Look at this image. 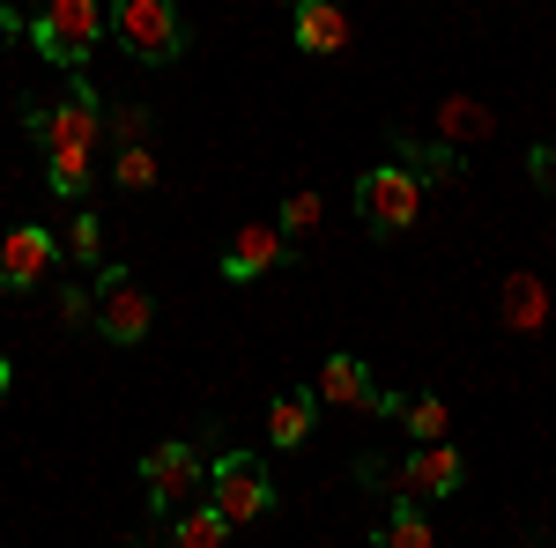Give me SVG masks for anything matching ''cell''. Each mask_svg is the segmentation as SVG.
<instances>
[{
    "mask_svg": "<svg viewBox=\"0 0 556 548\" xmlns=\"http://www.w3.org/2000/svg\"><path fill=\"white\" fill-rule=\"evenodd\" d=\"M312 393H319V408H364V416H393V408H401L393 393H379V379H371L356 356H327L319 379H312Z\"/></svg>",
    "mask_w": 556,
    "mask_h": 548,
    "instance_id": "8",
    "label": "cell"
},
{
    "mask_svg": "<svg viewBox=\"0 0 556 548\" xmlns=\"http://www.w3.org/2000/svg\"><path fill=\"white\" fill-rule=\"evenodd\" d=\"M290 30H298V52H312V60H334L356 38L349 0H290Z\"/></svg>",
    "mask_w": 556,
    "mask_h": 548,
    "instance_id": "11",
    "label": "cell"
},
{
    "mask_svg": "<svg viewBox=\"0 0 556 548\" xmlns=\"http://www.w3.org/2000/svg\"><path fill=\"white\" fill-rule=\"evenodd\" d=\"M312 416H319V393H275L267 400V445L304 453L312 445Z\"/></svg>",
    "mask_w": 556,
    "mask_h": 548,
    "instance_id": "13",
    "label": "cell"
},
{
    "mask_svg": "<svg viewBox=\"0 0 556 548\" xmlns=\"http://www.w3.org/2000/svg\"><path fill=\"white\" fill-rule=\"evenodd\" d=\"M172 541L178 548H223V541H230V519H223L208 497H193V505L172 511Z\"/></svg>",
    "mask_w": 556,
    "mask_h": 548,
    "instance_id": "15",
    "label": "cell"
},
{
    "mask_svg": "<svg viewBox=\"0 0 556 548\" xmlns=\"http://www.w3.org/2000/svg\"><path fill=\"white\" fill-rule=\"evenodd\" d=\"M497 311H505V327H513V334H542V319H549V290H542L534 275H505Z\"/></svg>",
    "mask_w": 556,
    "mask_h": 548,
    "instance_id": "14",
    "label": "cell"
},
{
    "mask_svg": "<svg viewBox=\"0 0 556 548\" xmlns=\"http://www.w3.org/2000/svg\"><path fill=\"white\" fill-rule=\"evenodd\" d=\"M527 170H534V186H549V193H556V141H542V149L527 156Z\"/></svg>",
    "mask_w": 556,
    "mask_h": 548,
    "instance_id": "23",
    "label": "cell"
},
{
    "mask_svg": "<svg viewBox=\"0 0 556 548\" xmlns=\"http://www.w3.org/2000/svg\"><path fill=\"white\" fill-rule=\"evenodd\" d=\"M89 327L104 341H119V348H134L156 327V296L141 290L127 267H97V311H89Z\"/></svg>",
    "mask_w": 556,
    "mask_h": 548,
    "instance_id": "3",
    "label": "cell"
},
{
    "mask_svg": "<svg viewBox=\"0 0 556 548\" xmlns=\"http://www.w3.org/2000/svg\"><path fill=\"white\" fill-rule=\"evenodd\" d=\"M460 482H468V460H460L445 437L416 445L408 467H401V497H460Z\"/></svg>",
    "mask_w": 556,
    "mask_h": 548,
    "instance_id": "12",
    "label": "cell"
},
{
    "mask_svg": "<svg viewBox=\"0 0 556 548\" xmlns=\"http://www.w3.org/2000/svg\"><path fill=\"white\" fill-rule=\"evenodd\" d=\"M60 259V245H52V230L45 222H15L8 238H0V290H38L45 282V267Z\"/></svg>",
    "mask_w": 556,
    "mask_h": 548,
    "instance_id": "9",
    "label": "cell"
},
{
    "mask_svg": "<svg viewBox=\"0 0 556 548\" xmlns=\"http://www.w3.org/2000/svg\"><path fill=\"white\" fill-rule=\"evenodd\" d=\"M208 505L230 519V534L238 526H253V519H267V505H275V482H267V467L253 460V453H223V460L208 467Z\"/></svg>",
    "mask_w": 556,
    "mask_h": 548,
    "instance_id": "5",
    "label": "cell"
},
{
    "mask_svg": "<svg viewBox=\"0 0 556 548\" xmlns=\"http://www.w3.org/2000/svg\"><path fill=\"white\" fill-rule=\"evenodd\" d=\"M282 230H290V238L319 230V193H290V201H282Z\"/></svg>",
    "mask_w": 556,
    "mask_h": 548,
    "instance_id": "20",
    "label": "cell"
},
{
    "mask_svg": "<svg viewBox=\"0 0 556 548\" xmlns=\"http://www.w3.org/2000/svg\"><path fill=\"white\" fill-rule=\"evenodd\" d=\"M104 38H119V52L141 67H172L186 52V15H178V0H112Z\"/></svg>",
    "mask_w": 556,
    "mask_h": 548,
    "instance_id": "1",
    "label": "cell"
},
{
    "mask_svg": "<svg viewBox=\"0 0 556 548\" xmlns=\"http://www.w3.org/2000/svg\"><path fill=\"white\" fill-rule=\"evenodd\" d=\"M30 44H38L45 67H83L89 52L104 44V8L97 0H38Z\"/></svg>",
    "mask_w": 556,
    "mask_h": 548,
    "instance_id": "2",
    "label": "cell"
},
{
    "mask_svg": "<svg viewBox=\"0 0 556 548\" xmlns=\"http://www.w3.org/2000/svg\"><path fill=\"white\" fill-rule=\"evenodd\" d=\"M290 259V230L282 222H238L230 253H223V282H260Z\"/></svg>",
    "mask_w": 556,
    "mask_h": 548,
    "instance_id": "10",
    "label": "cell"
},
{
    "mask_svg": "<svg viewBox=\"0 0 556 548\" xmlns=\"http://www.w3.org/2000/svg\"><path fill=\"white\" fill-rule=\"evenodd\" d=\"M8 385H15V371H8V356H0V400H8Z\"/></svg>",
    "mask_w": 556,
    "mask_h": 548,
    "instance_id": "24",
    "label": "cell"
},
{
    "mask_svg": "<svg viewBox=\"0 0 556 548\" xmlns=\"http://www.w3.org/2000/svg\"><path fill=\"white\" fill-rule=\"evenodd\" d=\"M67 253H75V259H97V253H104V222H97V215H75V230H67Z\"/></svg>",
    "mask_w": 556,
    "mask_h": 548,
    "instance_id": "21",
    "label": "cell"
},
{
    "mask_svg": "<svg viewBox=\"0 0 556 548\" xmlns=\"http://www.w3.org/2000/svg\"><path fill=\"white\" fill-rule=\"evenodd\" d=\"M89 311H97L89 290H60V327H89Z\"/></svg>",
    "mask_w": 556,
    "mask_h": 548,
    "instance_id": "22",
    "label": "cell"
},
{
    "mask_svg": "<svg viewBox=\"0 0 556 548\" xmlns=\"http://www.w3.org/2000/svg\"><path fill=\"white\" fill-rule=\"evenodd\" d=\"M201 482H208V467H201V453L186 445V437H172V445H156L149 460H141V497L156 511H178L201 497Z\"/></svg>",
    "mask_w": 556,
    "mask_h": 548,
    "instance_id": "6",
    "label": "cell"
},
{
    "mask_svg": "<svg viewBox=\"0 0 556 548\" xmlns=\"http://www.w3.org/2000/svg\"><path fill=\"white\" fill-rule=\"evenodd\" d=\"M393 416H401V430H408L416 445H430V437H445V400H438V393H408V400H401Z\"/></svg>",
    "mask_w": 556,
    "mask_h": 548,
    "instance_id": "18",
    "label": "cell"
},
{
    "mask_svg": "<svg viewBox=\"0 0 556 548\" xmlns=\"http://www.w3.org/2000/svg\"><path fill=\"white\" fill-rule=\"evenodd\" d=\"M30 133H38L45 149H97V133H104V112H97V89L75 82L60 104H30Z\"/></svg>",
    "mask_w": 556,
    "mask_h": 548,
    "instance_id": "7",
    "label": "cell"
},
{
    "mask_svg": "<svg viewBox=\"0 0 556 548\" xmlns=\"http://www.w3.org/2000/svg\"><path fill=\"white\" fill-rule=\"evenodd\" d=\"M379 541L386 548H430V519L416 511V497H401V505L379 519Z\"/></svg>",
    "mask_w": 556,
    "mask_h": 548,
    "instance_id": "17",
    "label": "cell"
},
{
    "mask_svg": "<svg viewBox=\"0 0 556 548\" xmlns=\"http://www.w3.org/2000/svg\"><path fill=\"white\" fill-rule=\"evenodd\" d=\"M112 178H119L127 193H149V186H156V156H149L141 141H119V164H112Z\"/></svg>",
    "mask_w": 556,
    "mask_h": 548,
    "instance_id": "19",
    "label": "cell"
},
{
    "mask_svg": "<svg viewBox=\"0 0 556 548\" xmlns=\"http://www.w3.org/2000/svg\"><path fill=\"white\" fill-rule=\"evenodd\" d=\"M45 186L60 201H83L89 193V149H45Z\"/></svg>",
    "mask_w": 556,
    "mask_h": 548,
    "instance_id": "16",
    "label": "cell"
},
{
    "mask_svg": "<svg viewBox=\"0 0 556 548\" xmlns=\"http://www.w3.org/2000/svg\"><path fill=\"white\" fill-rule=\"evenodd\" d=\"M356 215H364L379 238L416 230V215H424V178H416V170H401V164L364 170V186H356Z\"/></svg>",
    "mask_w": 556,
    "mask_h": 548,
    "instance_id": "4",
    "label": "cell"
}]
</instances>
